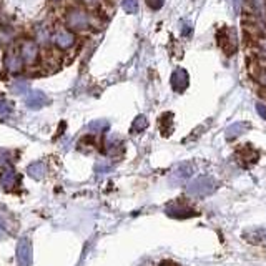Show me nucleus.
I'll use <instances>...</instances> for the list:
<instances>
[{"mask_svg":"<svg viewBox=\"0 0 266 266\" xmlns=\"http://www.w3.org/2000/svg\"><path fill=\"white\" fill-rule=\"evenodd\" d=\"M215 188H217V181L210 177H200L193 180L188 185V193L193 195V196H206L210 193H213Z\"/></svg>","mask_w":266,"mask_h":266,"instance_id":"obj_1","label":"nucleus"},{"mask_svg":"<svg viewBox=\"0 0 266 266\" xmlns=\"http://www.w3.org/2000/svg\"><path fill=\"white\" fill-rule=\"evenodd\" d=\"M65 22H67V25L73 30H84L90 25L89 13L84 12V10H79V8H72V10L67 13Z\"/></svg>","mask_w":266,"mask_h":266,"instance_id":"obj_2","label":"nucleus"},{"mask_svg":"<svg viewBox=\"0 0 266 266\" xmlns=\"http://www.w3.org/2000/svg\"><path fill=\"white\" fill-rule=\"evenodd\" d=\"M20 57L24 63H35L37 57H39V47L34 40H24L20 44Z\"/></svg>","mask_w":266,"mask_h":266,"instance_id":"obj_3","label":"nucleus"},{"mask_svg":"<svg viewBox=\"0 0 266 266\" xmlns=\"http://www.w3.org/2000/svg\"><path fill=\"white\" fill-rule=\"evenodd\" d=\"M18 266H32V246L27 240H22L17 246Z\"/></svg>","mask_w":266,"mask_h":266,"instance_id":"obj_4","label":"nucleus"},{"mask_svg":"<svg viewBox=\"0 0 266 266\" xmlns=\"http://www.w3.org/2000/svg\"><path fill=\"white\" fill-rule=\"evenodd\" d=\"M25 103H27V107H29V108L39 110V108H42V107H45V105L48 103V98H47V95H45L44 91L32 90L30 93L25 97Z\"/></svg>","mask_w":266,"mask_h":266,"instance_id":"obj_5","label":"nucleus"},{"mask_svg":"<svg viewBox=\"0 0 266 266\" xmlns=\"http://www.w3.org/2000/svg\"><path fill=\"white\" fill-rule=\"evenodd\" d=\"M172 87L175 91H183L188 87V73L183 68H177L172 75Z\"/></svg>","mask_w":266,"mask_h":266,"instance_id":"obj_6","label":"nucleus"},{"mask_svg":"<svg viewBox=\"0 0 266 266\" xmlns=\"http://www.w3.org/2000/svg\"><path fill=\"white\" fill-rule=\"evenodd\" d=\"M5 67H7V70L12 72V73L20 72L22 67H24V60H22L20 53H15V52L7 53V57H5Z\"/></svg>","mask_w":266,"mask_h":266,"instance_id":"obj_7","label":"nucleus"},{"mask_svg":"<svg viewBox=\"0 0 266 266\" xmlns=\"http://www.w3.org/2000/svg\"><path fill=\"white\" fill-rule=\"evenodd\" d=\"M53 40L60 48H68V47H72V45L75 44V37H73V34H70V32H67V30H58L57 34H55Z\"/></svg>","mask_w":266,"mask_h":266,"instance_id":"obj_8","label":"nucleus"},{"mask_svg":"<svg viewBox=\"0 0 266 266\" xmlns=\"http://www.w3.org/2000/svg\"><path fill=\"white\" fill-rule=\"evenodd\" d=\"M167 213L173 218H190V217H195L196 215L193 210L186 208V206H170L167 210Z\"/></svg>","mask_w":266,"mask_h":266,"instance_id":"obj_9","label":"nucleus"},{"mask_svg":"<svg viewBox=\"0 0 266 266\" xmlns=\"http://www.w3.org/2000/svg\"><path fill=\"white\" fill-rule=\"evenodd\" d=\"M29 175L32 178H37V180H40V178L45 175V165L42 162H37L34 165H30V167H29Z\"/></svg>","mask_w":266,"mask_h":266,"instance_id":"obj_10","label":"nucleus"},{"mask_svg":"<svg viewBox=\"0 0 266 266\" xmlns=\"http://www.w3.org/2000/svg\"><path fill=\"white\" fill-rule=\"evenodd\" d=\"M0 181H2V185L5 188H12L17 183V173L13 172V170H7V172L2 175V180Z\"/></svg>","mask_w":266,"mask_h":266,"instance_id":"obj_11","label":"nucleus"},{"mask_svg":"<svg viewBox=\"0 0 266 266\" xmlns=\"http://www.w3.org/2000/svg\"><path fill=\"white\" fill-rule=\"evenodd\" d=\"M245 123H235V125H231L230 128L226 130V138L231 140V138H236L238 135H241L243 132H245Z\"/></svg>","mask_w":266,"mask_h":266,"instance_id":"obj_12","label":"nucleus"},{"mask_svg":"<svg viewBox=\"0 0 266 266\" xmlns=\"http://www.w3.org/2000/svg\"><path fill=\"white\" fill-rule=\"evenodd\" d=\"M251 8L258 13V15L265 17L266 15V0H248Z\"/></svg>","mask_w":266,"mask_h":266,"instance_id":"obj_13","label":"nucleus"},{"mask_svg":"<svg viewBox=\"0 0 266 266\" xmlns=\"http://www.w3.org/2000/svg\"><path fill=\"white\" fill-rule=\"evenodd\" d=\"M146 125H148V120H146V117L145 115H138V117L135 118V122H133L132 128H133V132H143L145 128H146Z\"/></svg>","mask_w":266,"mask_h":266,"instance_id":"obj_14","label":"nucleus"},{"mask_svg":"<svg viewBox=\"0 0 266 266\" xmlns=\"http://www.w3.org/2000/svg\"><path fill=\"white\" fill-rule=\"evenodd\" d=\"M12 103H8L7 100H0V118H5L12 113Z\"/></svg>","mask_w":266,"mask_h":266,"instance_id":"obj_15","label":"nucleus"},{"mask_svg":"<svg viewBox=\"0 0 266 266\" xmlns=\"http://www.w3.org/2000/svg\"><path fill=\"white\" fill-rule=\"evenodd\" d=\"M122 5L128 13H135L138 10V0H123Z\"/></svg>","mask_w":266,"mask_h":266,"instance_id":"obj_16","label":"nucleus"},{"mask_svg":"<svg viewBox=\"0 0 266 266\" xmlns=\"http://www.w3.org/2000/svg\"><path fill=\"white\" fill-rule=\"evenodd\" d=\"M163 2H165V0H146L148 7L153 8V10H158V8H162L163 7Z\"/></svg>","mask_w":266,"mask_h":266,"instance_id":"obj_17","label":"nucleus"},{"mask_svg":"<svg viewBox=\"0 0 266 266\" xmlns=\"http://www.w3.org/2000/svg\"><path fill=\"white\" fill-rule=\"evenodd\" d=\"M256 110H258V112L261 113V117H263V118H266V108L263 107V105H261V103H258V105H256Z\"/></svg>","mask_w":266,"mask_h":266,"instance_id":"obj_18","label":"nucleus"},{"mask_svg":"<svg viewBox=\"0 0 266 266\" xmlns=\"http://www.w3.org/2000/svg\"><path fill=\"white\" fill-rule=\"evenodd\" d=\"M85 2L89 3V7H93L95 3H98V2H100V0H85Z\"/></svg>","mask_w":266,"mask_h":266,"instance_id":"obj_19","label":"nucleus"},{"mask_svg":"<svg viewBox=\"0 0 266 266\" xmlns=\"http://www.w3.org/2000/svg\"><path fill=\"white\" fill-rule=\"evenodd\" d=\"M3 233H5V228L2 226V223H0V238L3 236Z\"/></svg>","mask_w":266,"mask_h":266,"instance_id":"obj_20","label":"nucleus"},{"mask_svg":"<svg viewBox=\"0 0 266 266\" xmlns=\"http://www.w3.org/2000/svg\"><path fill=\"white\" fill-rule=\"evenodd\" d=\"M263 82H265V84H266V73H265V77H263Z\"/></svg>","mask_w":266,"mask_h":266,"instance_id":"obj_21","label":"nucleus"},{"mask_svg":"<svg viewBox=\"0 0 266 266\" xmlns=\"http://www.w3.org/2000/svg\"><path fill=\"white\" fill-rule=\"evenodd\" d=\"M263 236H265V238H266V230H265V231H263Z\"/></svg>","mask_w":266,"mask_h":266,"instance_id":"obj_22","label":"nucleus"},{"mask_svg":"<svg viewBox=\"0 0 266 266\" xmlns=\"http://www.w3.org/2000/svg\"><path fill=\"white\" fill-rule=\"evenodd\" d=\"M53 2H58V0H53Z\"/></svg>","mask_w":266,"mask_h":266,"instance_id":"obj_23","label":"nucleus"}]
</instances>
